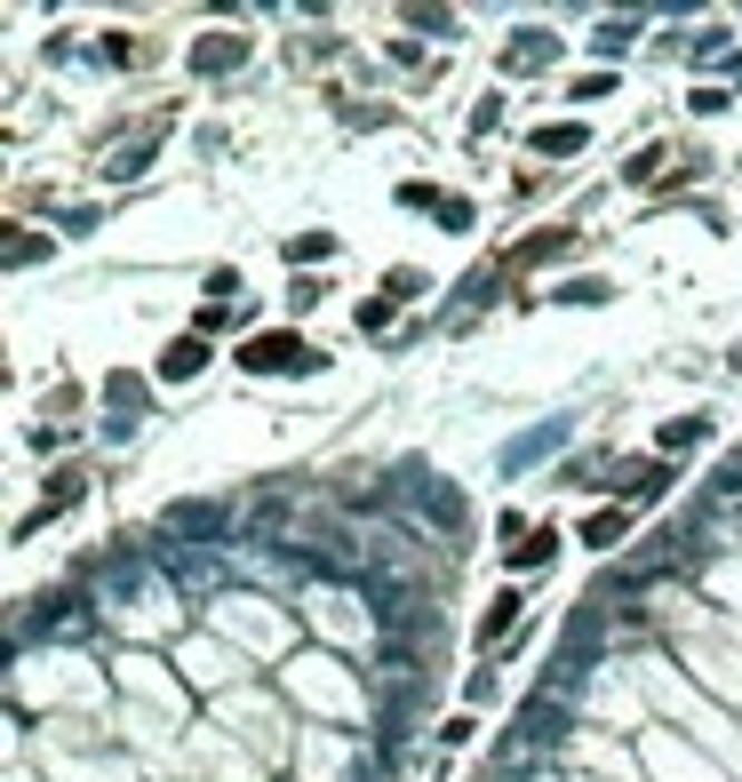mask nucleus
Returning <instances> with one entry per match:
<instances>
[{"label":"nucleus","mask_w":742,"mask_h":782,"mask_svg":"<svg viewBox=\"0 0 742 782\" xmlns=\"http://www.w3.org/2000/svg\"><path fill=\"white\" fill-rule=\"evenodd\" d=\"M320 352H304V335H256V344L240 352V368H256V375H272V368H312Z\"/></svg>","instance_id":"obj_1"},{"label":"nucleus","mask_w":742,"mask_h":782,"mask_svg":"<svg viewBox=\"0 0 742 782\" xmlns=\"http://www.w3.org/2000/svg\"><path fill=\"white\" fill-rule=\"evenodd\" d=\"M201 368H208V344H201V335H184V344L160 352V375H201Z\"/></svg>","instance_id":"obj_2"},{"label":"nucleus","mask_w":742,"mask_h":782,"mask_svg":"<svg viewBox=\"0 0 742 782\" xmlns=\"http://www.w3.org/2000/svg\"><path fill=\"white\" fill-rule=\"evenodd\" d=\"M519 607H527L519 592H504V599H495V607H487V623H479V647H487V639H504V631L519 623Z\"/></svg>","instance_id":"obj_3"},{"label":"nucleus","mask_w":742,"mask_h":782,"mask_svg":"<svg viewBox=\"0 0 742 782\" xmlns=\"http://www.w3.org/2000/svg\"><path fill=\"white\" fill-rule=\"evenodd\" d=\"M224 65H240V32H232V40H224V32L201 40V72H224Z\"/></svg>","instance_id":"obj_4"},{"label":"nucleus","mask_w":742,"mask_h":782,"mask_svg":"<svg viewBox=\"0 0 742 782\" xmlns=\"http://www.w3.org/2000/svg\"><path fill=\"white\" fill-rule=\"evenodd\" d=\"M590 544H623V511H599V519H590Z\"/></svg>","instance_id":"obj_5"},{"label":"nucleus","mask_w":742,"mask_h":782,"mask_svg":"<svg viewBox=\"0 0 742 782\" xmlns=\"http://www.w3.org/2000/svg\"><path fill=\"white\" fill-rule=\"evenodd\" d=\"M551 544H559V535H551V527H535V535H527V544H519V567H535V559H543V551H551Z\"/></svg>","instance_id":"obj_6"}]
</instances>
